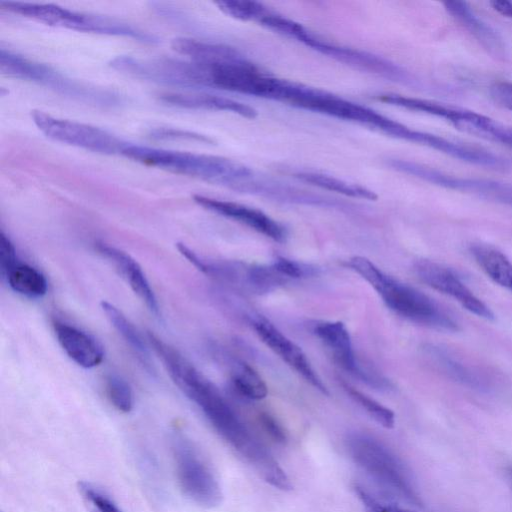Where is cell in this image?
Here are the masks:
<instances>
[{"label":"cell","mask_w":512,"mask_h":512,"mask_svg":"<svg viewBox=\"0 0 512 512\" xmlns=\"http://www.w3.org/2000/svg\"><path fill=\"white\" fill-rule=\"evenodd\" d=\"M148 342L175 385L204 414L216 432L271 486L290 491L292 484L278 462L251 433L217 387L178 350L152 332Z\"/></svg>","instance_id":"cell-1"},{"label":"cell","mask_w":512,"mask_h":512,"mask_svg":"<svg viewBox=\"0 0 512 512\" xmlns=\"http://www.w3.org/2000/svg\"><path fill=\"white\" fill-rule=\"evenodd\" d=\"M345 266L360 275L397 315L430 328L457 332L458 322L432 298L417 288L383 272L363 256H353Z\"/></svg>","instance_id":"cell-2"},{"label":"cell","mask_w":512,"mask_h":512,"mask_svg":"<svg viewBox=\"0 0 512 512\" xmlns=\"http://www.w3.org/2000/svg\"><path fill=\"white\" fill-rule=\"evenodd\" d=\"M121 155L148 166L195 177L234 190L253 174L248 167L224 157L159 149L128 142Z\"/></svg>","instance_id":"cell-3"},{"label":"cell","mask_w":512,"mask_h":512,"mask_svg":"<svg viewBox=\"0 0 512 512\" xmlns=\"http://www.w3.org/2000/svg\"><path fill=\"white\" fill-rule=\"evenodd\" d=\"M0 70L6 76L42 85L85 103L111 107L122 102L119 95L113 91L79 82L49 65L3 48L0 51Z\"/></svg>","instance_id":"cell-4"},{"label":"cell","mask_w":512,"mask_h":512,"mask_svg":"<svg viewBox=\"0 0 512 512\" xmlns=\"http://www.w3.org/2000/svg\"><path fill=\"white\" fill-rule=\"evenodd\" d=\"M0 6L9 12L49 26L87 33L129 37L149 44L159 42L156 36L126 23L108 17L69 10L55 4L1 1Z\"/></svg>","instance_id":"cell-5"},{"label":"cell","mask_w":512,"mask_h":512,"mask_svg":"<svg viewBox=\"0 0 512 512\" xmlns=\"http://www.w3.org/2000/svg\"><path fill=\"white\" fill-rule=\"evenodd\" d=\"M346 447L352 460L373 479L411 505L421 506L403 463L382 442L367 434L353 433L348 436Z\"/></svg>","instance_id":"cell-6"},{"label":"cell","mask_w":512,"mask_h":512,"mask_svg":"<svg viewBox=\"0 0 512 512\" xmlns=\"http://www.w3.org/2000/svg\"><path fill=\"white\" fill-rule=\"evenodd\" d=\"M173 455L182 492L199 506H218L222 491L217 478L195 447L182 435L173 440Z\"/></svg>","instance_id":"cell-7"},{"label":"cell","mask_w":512,"mask_h":512,"mask_svg":"<svg viewBox=\"0 0 512 512\" xmlns=\"http://www.w3.org/2000/svg\"><path fill=\"white\" fill-rule=\"evenodd\" d=\"M37 128L48 138L92 152L121 155L126 141L101 128L61 119L40 110L31 111Z\"/></svg>","instance_id":"cell-8"},{"label":"cell","mask_w":512,"mask_h":512,"mask_svg":"<svg viewBox=\"0 0 512 512\" xmlns=\"http://www.w3.org/2000/svg\"><path fill=\"white\" fill-rule=\"evenodd\" d=\"M389 165L397 171L431 184L512 207V183L485 178L459 177L407 160L393 159L389 161Z\"/></svg>","instance_id":"cell-9"},{"label":"cell","mask_w":512,"mask_h":512,"mask_svg":"<svg viewBox=\"0 0 512 512\" xmlns=\"http://www.w3.org/2000/svg\"><path fill=\"white\" fill-rule=\"evenodd\" d=\"M296 107L377 128L389 135L396 121L357 103L326 91L306 86Z\"/></svg>","instance_id":"cell-10"},{"label":"cell","mask_w":512,"mask_h":512,"mask_svg":"<svg viewBox=\"0 0 512 512\" xmlns=\"http://www.w3.org/2000/svg\"><path fill=\"white\" fill-rule=\"evenodd\" d=\"M413 269L422 282L453 298L470 313L485 320L495 319L492 310L467 287L453 269L426 259L416 261Z\"/></svg>","instance_id":"cell-11"},{"label":"cell","mask_w":512,"mask_h":512,"mask_svg":"<svg viewBox=\"0 0 512 512\" xmlns=\"http://www.w3.org/2000/svg\"><path fill=\"white\" fill-rule=\"evenodd\" d=\"M314 333L340 368L373 387H389L386 379L363 366L357 359L350 334L342 322H319L314 327Z\"/></svg>","instance_id":"cell-12"},{"label":"cell","mask_w":512,"mask_h":512,"mask_svg":"<svg viewBox=\"0 0 512 512\" xmlns=\"http://www.w3.org/2000/svg\"><path fill=\"white\" fill-rule=\"evenodd\" d=\"M252 327L261 341L278 355L287 365L294 369L314 388L328 395L329 392L313 369L303 350L284 335L276 326L264 317L252 320Z\"/></svg>","instance_id":"cell-13"},{"label":"cell","mask_w":512,"mask_h":512,"mask_svg":"<svg viewBox=\"0 0 512 512\" xmlns=\"http://www.w3.org/2000/svg\"><path fill=\"white\" fill-rule=\"evenodd\" d=\"M312 49L356 69L374 73L393 81L411 84L413 78L398 65L377 55L357 49L336 46L323 42L309 33L303 42Z\"/></svg>","instance_id":"cell-14"},{"label":"cell","mask_w":512,"mask_h":512,"mask_svg":"<svg viewBox=\"0 0 512 512\" xmlns=\"http://www.w3.org/2000/svg\"><path fill=\"white\" fill-rule=\"evenodd\" d=\"M193 200L199 206L246 225L276 242L282 243L286 240L287 231L284 226L261 210L203 195H194Z\"/></svg>","instance_id":"cell-15"},{"label":"cell","mask_w":512,"mask_h":512,"mask_svg":"<svg viewBox=\"0 0 512 512\" xmlns=\"http://www.w3.org/2000/svg\"><path fill=\"white\" fill-rule=\"evenodd\" d=\"M95 247L115 267L149 311L158 316L160 308L157 297L140 264L130 254L115 246L97 242Z\"/></svg>","instance_id":"cell-16"},{"label":"cell","mask_w":512,"mask_h":512,"mask_svg":"<svg viewBox=\"0 0 512 512\" xmlns=\"http://www.w3.org/2000/svg\"><path fill=\"white\" fill-rule=\"evenodd\" d=\"M425 352L434 365L454 382L479 392L492 389V380L485 371L458 357L447 347L429 344Z\"/></svg>","instance_id":"cell-17"},{"label":"cell","mask_w":512,"mask_h":512,"mask_svg":"<svg viewBox=\"0 0 512 512\" xmlns=\"http://www.w3.org/2000/svg\"><path fill=\"white\" fill-rule=\"evenodd\" d=\"M53 329L63 351L78 366L90 369L104 360V347L93 335L59 320L53 321Z\"/></svg>","instance_id":"cell-18"},{"label":"cell","mask_w":512,"mask_h":512,"mask_svg":"<svg viewBox=\"0 0 512 512\" xmlns=\"http://www.w3.org/2000/svg\"><path fill=\"white\" fill-rule=\"evenodd\" d=\"M1 273L9 287L16 293L30 299L43 297L48 290L45 275L34 266L21 261L17 253L0 258Z\"/></svg>","instance_id":"cell-19"},{"label":"cell","mask_w":512,"mask_h":512,"mask_svg":"<svg viewBox=\"0 0 512 512\" xmlns=\"http://www.w3.org/2000/svg\"><path fill=\"white\" fill-rule=\"evenodd\" d=\"M445 10L465 27L494 58L504 59L507 55L503 38L489 24L484 22L464 1H446Z\"/></svg>","instance_id":"cell-20"},{"label":"cell","mask_w":512,"mask_h":512,"mask_svg":"<svg viewBox=\"0 0 512 512\" xmlns=\"http://www.w3.org/2000/svg\"><path fill=\"white\" fill-rule=\"evenodd\" d=\"M159 99L166 104L181 108L230 111L251 119L257 116V111L253 107L217 95L164 93Z\"/></svg>","instance_id":"cell-21"},{"label":"cell","mask_w":512,"mask_h":512,"mask_svg":"<svg viewBox=\"0 0 512 512\" xmlns=\"http://www.w3.org/2000/svg\"><path fill=\"white\" fill-rule=\"evenodd\" d=\"M101 309L113 328L130 347L138 361L147 371L153 373L154 366L148 340H144L140 331L115 305L108 301H102Z\"/></svg>","instance_id":"cell-22"},{"label":"cell","mask_w":512,"mask_h":512,"mask_svg":"<svg viewBox=\"0 0 512 512\" xmlns=\"http://www.w3.org/2000/svg\"><path fill=\"white\" fill-rule=\"evenodd\" d=\"M469 250L481 270L494 283L512 292V261L505 253L484 243H475Z\"/></svg>","instance_id":"cell-23"},{"label":"cell","mask_w":512,"mask_h":512,"mask_svg":"<svg viewBox=\"0 0 512 512\" xmlns=\"http://www.w3.org/2000/svg\"><path fill=\"white\" fill-rule=\"evenodd\" d=\"M171 47L177 53L189 57L190 61L201 64L217 63L240 55L233 47L187 37L174 38Z\"/></svg>","instance_id":"cell-24"},{"label":"cell","mask_w":512,"mask_h":512,"mask_svg":"<svg viewBox=\"0 0 512 512\" xmlns=\"http://www.w3.org/2000/svg\"><path fill=\"white\" fill-rule=\"evenodd\" d=\"M294 176L302 182H306L325 190L337 192L345 196L372 201L378 198V195L374 191L364 186L350 183L323 173L305 171L297 172Z\"/></svg>","instance_id":"cell-25"},{"label":"cell","mask_w":512,"mask_h":512,"mask_svg":"<svg viewBox=\"0 0 512 512\" xmlns=\"http://www.w3.org/2000/svg\"><path fill=\"white\" fill-rule=\"evenodd\" d=\"M235 390L250 400H261L268 394V388L259 373L246 363H238L232 373Z\"/></svg>","instance_id":"cell-26"},{"label":"cell","mask_w":512,"mask_h":512,"mask_svg":"<svg viewBox=\"0 0 512 512\" xmlns=\"http://www.w3.org/2000/svg\"><path fill=\"white\" fill-rule=\"evenodd\" d=\"M347 394L379 425L391 429L395 425V415L392 410L365 393L357 390L346 382L342 383Z\"/></svg>","instance_id":"cell-27"},{"label":"cell","mask_w":512,"mask_h":512,"mask_svg":"<svg viewBox=\"0 0 512 512\" xmlns=\"http://www.w3.org/2000/svg\"><path fill=\"white\" fill-rule=\"evenodd\" d=\"M225 14L243 21L259 22L270 11L262 3L247 0H222L215 2Z\"/></svg>","instance_id":"cell-28"},{"label":"cell","mask_w":512,"mask_h":512,"mask_svg":"<svg viewBox=\"0 0 512 512\" xmlns=\"http://www.w3.org/2000/svg\"><path fill=\"white\" fill-rule=\"evenodd\" d=\"M105 385L107 396L117 410L128 413L133 409V390L122 376L115 373L109 374Z\"/></svg>","instance_id":"cell-29"},{"label":"cell","mask_w":512,"mask_h":512,"mask_svg":"<svg viewBox=\"0 0 512 512\" xmlns=\"http://www.w3.org/2000/svg\"><path fill=\"white\" fill-rule=\"evenodd\" d=\"M78 490L88 512H122L109 496L91 483L79 482Z\"/></svg>","instance_id":"cell-30"},{"label":"cell","mask_w":512,"mask_h":512,"mask_svg":"<svg viewBox=\"0 0 512 512\" xmlns=\"http://www.w3.org/2000/svg\"><path fill=\"white\" fill-rule=\"evenodd\" d=\"M353 489L364 508V512H417L411 508L379 497L362 485L355 484Z\"/></svg>","instance_id":"cell-31"},{"label":"cell","mask_w":512,"mask_h":512,"mask_svg":"<svg viewBox=\"0 0 512 512\" xmlns=\"http://www.w3.org/2000/svg\"><path fill=\"white\" fill-rule=\"evenodd\" d=\"M149 136L156 140H191L211 143L212 140L204 135L175 128H156L150 131Z\"/></svg>","instance_id":"cell-32"},{"label":"cell","mask_w":512,"mask_h":512,"mask_svg":"<svg viewBox=\"0 0 512 512\" xmlns=\"http://www.w3.org/2000/svg\"><path fill=\"white\" fill-rule=\"evenodd\" d=\"M272 266L287 280L306 277L312 272L306 265L284 257H277Z\"/></svg>","instance_id":"cell-33"},{"label":"cell","mask_w":512,"mask_h":512,"mask_svg":"<svg viewBox=\"0 0 512 512\" xmlns=\"http://www.w3.org/2000/svg\"><path fill=\"white\" fill-rule=\"evenodd\" d=\"M492 99L500 106L512 111V82L499 81L490 87Z\"/></svg>","instance_id":"cell-34"},{"label":"cell","mask_w":512,"mask_h":512,"mask_svg":"<svg viewBox=\"0 0 512 512\" xmlns=\"http://www.w3.org/2000/svg\"><path fill=\"white\" fill-rule=\"evenodd\" d=\"M260 421L267 433L279 443H285L286 434L277 420L267 413L260 415Z\"/></svg>","instance_id":"cell-35"},{"label":"cell","mask_w":512,"mask_h":512,"mask_svg":"<svg viewBox=\"0 0 512 512\" xmlns=\"http://www.w3.org/2000/svg\"><path fill=\"white\" fill-rule=\"evenodd\" d=\"M489 4L497 13L512 19V1L493 0Z\"/></svg>","instance_id":"cell-36"},{"label":"cell","mask_w":512,"mask_h":512,"mask_svg":"<svg viewBox=\"0 0 512 512\" xmlns=\"http://www.w3.org/2000/svg\"><path fill=\"white\" fill-rule=\"evenodd\" d=\"M508 473H509V475H510V476H511V478H512V467H511V468H509Z\"/></svg>","instance_id":"cell-37"}]
</instances>
